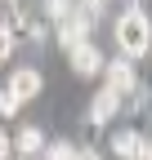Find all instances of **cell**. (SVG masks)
I'll use <instances>...</instances> for the list:
<instances>
[{"mask_svg": "<svg viewBox=\"0 0 152 160\" xmlns=\"http://www.w3.org/2000/svg\"><path fill=\"white\" fill-rule=\"evenodd\" d=\"M90 27H94V22H90V18H85L81 9L72 5V13H67L63 22H58V31H54V36H58V40H63V49L72 53L76 45H85V40H90Z\"/></svg>", "mask_w": 152, "mask_h": 160, "instance_id": "cell-2", "label": "cell"}, {"mask_svg": "<svg viewBox=\"0 0 152 160\" xmlns=\"http://www.w3.org/2000/svg\"><path fill=\"white\" fill-rule=\"evenodd\" d=\"M45 13L54 18V22H63V18L72 13V5H67V0H49V5H45Z\"/></svg>", "mask_w": 152, "mask_h": 160, "instance_id": "cell-11", "label": "cell"}, {"mask_svg": "<svg viewBox=\"0 0 152 160\" xmlns=\"http://www.w3.org/2000/svg\"><path fill=\"white\" fill-rule=\"evenodd\" d=\"M9 156H14V138L0 129V160H9Z\"/></svg>", "mask_w": 152, "mask_h": 160, "instance_id": "cell-14", "label": "cell"}, {"mask_svg": "<svg viewBox=\"0 0 152 160\" xmlns=\"http://www.w3.org/2000/svg\"><path fill=\"white\" fill-rule=\"evenodd\" d=\"M76 9H81V13L90 18V22H99V18L107 13V5H103V0H90V5H76Z\"/></svg>", "mask_w": 152, "mask_h": 160, "instance_id": "cell-12", "label": "cell"}, {"mask_svg": "<svg viewBox=\"0 0 152 160\" xmlns=\"http://www.w3.org/2000/svg\"><path fill=\"white\" fill-rule=\"evenodd\" d=\"M18 107H23V102H18L9 89H0V116H18Z\"/></svg>", "mask_w": 152, "mask_h": 160, "instance_id": "cell-13", "label": "cell"}, {"mask_svg": "<svg viewBox=\"0 0 152 160\" xmlns=\"http://www.w3.org/2000/svg\"><path fill=\"white\" fill-rule=\"evenodd\" d=\"M103 76H107V85L103 89H112V93H130L139 85V76H134V62H130V58H112V62H103Z\"/></svg>", "mask_w": 152, "mask_h": 160, "instance_id": "cell-3", "label": "cell"}, {"mask_svg": "<svg viewBox=\"0 0 152 160\" xmlns=\"http://www.w3.org/2000/svg\"><path fill=\"white\" fill-rule=\"evenodd\" d=\"M121 111V93H112V89H99L90 98V125H107L112 116Z\"/></svg>", "mask_w": 152, "mask_h": 160, "instance_id": "cell-7", "label": "cell"}, {"mask_svg": "<svg viewBox=\"0 0 152 160\" xmlns=\"http://www.w3.org/2000/svg\"><path fill=\"white\" fill-rule=\"evenodd\" d=\"M5 89L18 98V102H27V98H36V93L45 89V80H41V71H36V67H14V76H9Z\"/></svg>", "mask_w": 152, "mask_h": 160, "instance_id": "cell-5", "label": "cell"}, {"mask_svg": "<svg viewBox=\"0 0 152 160\" xmlns=\"http://www.w3.org/2000/svg\"><path fill=\"white\" fill-rule=\"evenodd\" d=\"M117 49H121V58H130V62L152 49V22H148V13L139 5L121 9V18H117Z\"/></svg>", "mask_w": 152, "mask_h": 160, "instance_id": "cell-1", "label": "cell"}, {"mask_svg": "<svg viewBox=\"0 0 152 160\" xmlns=\"http://www.w3.org/2000/svg\"><path fill=\"white\" fill-rule=\"evenodd\" d=\"M76 160H99V151L94 147H76Z\"/></svg>", "mask_w": 152, "mask_h": 160, "instance_id": "cell-15", "label": "cell"}, {"mask_svg": "<svg viewBox=\"0 0 152 160\" xmlns=\"http://www.w3.org/2000/svg\"><path fill=\"white\" fill-rule=\"evenodd\" d=\"M67 62H72V71H76V76H99L107 58L99 53V45H94V40H85V45H76V49L67 53Z\"/></svg>", "mask_w": 152, "mask_h": 160, "instance_id": "cell-4", "label": "cell"}, {"mask_svg": "<svg viewBox=\"0 0 152 160\" xmlns=\"http://www.w3.org/2000/svg\"><path fill=\"white\" fill-rule=\"evenodd\" d=\"M41 160H76V142H67V138H54V142H45Z\"/></svg>", "mask_w": 152, "mask_h": 160, "instance_id": "cell-9", "label": "cell"}, {"mask_svg": "<svg viewBox=\"0 0 152 160\" xmlns=\"http://www.w3.org/2000/svg\"><path fill=\"white\" fill-rule=\"evenodd\" d=\"M148 151V138L139 129H117L112 133V156H121V160H143Z\"/></svg>", "mask_w": 152, "mask_h": 160, "instance_id": "cell-6", "label": "cell"}, {"mask_svg": "<svg viewBox=\"0 0 152 160\" xmlns=\"http://www.w3.org/2000/svg\"><path fill=\"white\" fill-rule=\"evenodd\" d=\"M14 45H18V36L9 31V22H0V62H5V58L14 53Z\"/></svg>", "mask_w": 152, "mask_h": 160, "instance_id": "cell-10", "label": "cell"}, {"mask_svg": "<svg viewBox=\"0 0 152 160\" xmlns=\"http://www.w3.org/2000/svg\"><path fill=\"white\" fill-rule=\"evenodd\" d=\"M14 151L23 156V160H36L45 151V133L36 129V125H27V129H18V138H14Z\"/></svg>", "mask_w": 152, "mask_h": 160, "instance_id": "cell-8", "label": "cell"}, {"mask_svg": "<svg viewBox=\"0 0 152 160\" xmlns=\"http://www.w3.org/2000/svg\"><path fill=\"white\" fill-rule=\"evenodd\" d=\"M143 160H152V138H148V151H143Z\"/></svg>", "mask_w": 152, "mask_h": 160, "instance_id": "cell-16", "label": "cell"}]
</instances>
